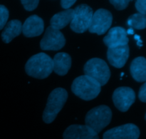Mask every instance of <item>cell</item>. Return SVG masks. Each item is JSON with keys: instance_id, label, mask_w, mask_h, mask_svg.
I'll use <instances>...</instances> for the list:
<instances>
[{"instance_id": "obj_16", "label": "cell", "mask_w": 146, "mask_h": 139, "mask_svg": "<svg viewBox=\"0 0 146 139\" xmlns=\"http://www.w3.org/2000/svg\"><path fill=\"white\" fill-rule=\"evenodd\" d=\"M22 32V24L18 19H13L4 26L1 33V39L6 44L11 42Z\"/></svg>"}, {"instance_id": "obj_4", "label": "cell", "mask_w": 146, "mask_h": 139, "mask_svg": "<svg viewBox=\"0 0 146 139\" xmlns=\"http://www.w3.org/2000/svg\"><path fill=\"white\" fill-rule=\"evenodd\" d=\"M112 119L111 108L105 105H101L90 110L85 118V125L99 134L105 128Z\"/></svg>"}, {"instance_id": "obj_25", "label": "cell", "mask_w": 146, "mask_h": 139, "mask_svg": "<svg viewBox=\"0 0 146 139\" xmlns=\"http://www.w3.org/2000/svg\"><path fill=\"white\" fill-rule=\"evenodd\" d=\"M76 3V0H61V6L65 10L69 9L71 7H72Z\"/></svg>"}, {"instance_id": "obj_7", "label": "cell", "mask_w": 146, "mask_h": 139, "mask_svg": "<svg viewBox=\"0 0 146 139\" xmlns=\"http://www.w3.org/2000/svg\"><path fill=\"white\" fill-rule=\"evenodd\" d=\"M113 15L111 11L105 9H99L94 13L88 31L91 34L102 35L112 25Z\"/></svg>"}, {"instance_id": "obj_21", "label": "cell", "mask_w": 146, "mask_h": 139, "mask_svg": "<svg viewBox=\"0 0 146 139\" xmlns=\"http://www.w3.org/2000/svg\"><path fill=\"white\" fill-rule=\"evenodd\" d=\"M21 3L27 11H34L38 5L39 1L38 0H21Z\"/></svg>"}, {"instance_id": "obj_3", "label": "cell", "mask_w": 146, "mask_h": 139, "mask_svg": "<svg viewBox=\"0 0 146 139\" xmlns=\"http://www.w3.org/2000/svg\"><path fill=\"white\" fill-rule=\"evenodd\" d=\"M68 98V93L63 88H56L49 94L46 108L43 113V121L51 124L56 118Z\"/></svg>"}, {"instance_id": "obj_26", "label": "cell", "mask_w": 146, "mask_h": 139, "mask_svg": "<svg viewBox=\"0 0 146 139\" xmlns=\"http://www.w3.org/2000/svg\"><path fill=\"white\" fill-rule=\"evenodd\" d=\"M126 33H127V34H134V31H133V29L132 28H131V29H129L128 30V31H126Z\"/></svg>"}, {"instance_id": "obj_8", "label": "cell", "mask_w": 146, "mask_h": 139, "mask_svg": "<svg viewBox=\"0 0 146 139\" xmlns=\"http://www.w3.org/2000/svg\"><path fill=\"white\" fill-rule=\"evenodd\" d=\"M66 39L60 30L56 29L51 26L46 29L44 35L40 41V47L42 50L58 51L65 46Z\"/></svg>"}, {"instance_id": "obj_10", "label": "cell", "mask_w": 146, "mask_h": 139, "mask_svg": "<svg viewBox=\"0 0 146 139\" xmlns=\"http://www.w3.org/2000/svg\"><path fill=\"white\" fill-rule=\"evenodd\" d=\"M139 136V128L135 124H126L106 131L103 139H138Z\"/></svg>"}, {"instance_id": "obj_18", "label": "cell", "mask_w": 146, "mask_h": 139, "mask_svg": "<svg viewBox=\"0 0 146 139\" xmlns=\"http://www.w3.org/2000/svg\"><path fill=\"white\" fill-rule=\"evenodd\" d=\"M74 15V9H66L54 14L51 17L50 20L51 27L56 29H62L64 27H66L69 23H71V20Z\"/></svg>"}, {"instance_id": "obj_5", "label": "cell", "mask_w": 146, "mask_h": 139, "mask_svg": "<svg viewBox=\"0 0 146 139\" xmlns=\"http://www.w3.org/2000/svg\"><path fill=\"white\" fill-rule=\"evenodd\" d=\"M84 75L91 77L102 86L106 85L111 77V71L105 61L99 58L88 60L84 67Z\"/></svg>"}, {"instance_id": "obj_15", "label": "cell", "mask_w": 146, "mask_h": 139, "mask_svg": "<svg viewBox=\"0 0 146 139\" xmlns=\"http://www.w3.org/2000/svg\"><path fill=\"white\" fill-rule=\"evenodd\" d=\"M53 71L59 76H64L71 67V58L65 52L58 53L53 59Z\"/></svg>"}, {"instance_id": "obj_13", "label": "cell", "mask_w": 146, "mask_h": 139, "mask_svg": "<svg viewBox=\"0 0 146 139\" xmlns=\"http://www.w3.org/2000/svg\"><path fill=\"white\" fill-rule=\"evenodd\" d=\"M129 46H120L115 48L108 49L107 51V59L110 64L115 68L121 69L125 66L129 58Z\"/></svg>"}, {"instance_id": "obj_23", "label": "cell", "mask_w": 146, "mask_h": 139, "mask_svg": "<svg viewBox=\"0 0 146 139\" xmlns=\"http://www.w3.org/2000/svg\"><path fill=\"white\" fill-rule=\"evenodd\" d=\"M146 1L145 0H138L135 1V8L139 11V14L145 15L146 14Z\"/></svg>"}, {"instance_id": "obj_9", "label": "cell", "mask_w": 146, "mask_h": 139, "mask_svg": "<svg viewBox=\"0 0 146 139\" xmlns=\"http://www.w3.org/2000/svg\"><path fill=\"white\" fill-rule=\"evenodd\" d=\"M112 98L114 105L119 111L126 112L135 101V91L129 87H119L114 91Z\"/></svg>"}, {"instance_id": "obj_14", "label": "cell", "mask_w": 146, "mask_h": 139, "mask_svg": "<svg viewBox=\"0 0 146 139\" xmlns=\"http://www.w3.org/2000/svg\"><path fill=\"white\" fill-rule=\"evenodd\" d=\"M44 29V20L37 15H31L26 19L22 25V33L26 37H38Z\"/></svg>"}, {"instance_id": "obj_27", "label": "cell", "mask_w": 146, "mask_h": 139, "mask_svg": "<svg viewBox=\"0 0 146 139\" xmlns=\"http://www.w3.org/2000/svg\"><path fill=\"white\" fill-rule=\"evenodd\" d=\"M134 39H136L138 41H140V40H141V37H140L139 35H137V34H136V35H135V37H134Z\"/></svg>"}, {"instance_id": "obj_1", "label": "cell", "mask_w": 146, "mask_h": 139, "mask_svg": "<svg viewBox=\"0 0 146 139\" xmlns=\"http://www.w3.org/2000/svg\"><path fill=\"white\" fill-rule=\"evenodd\" d=\"M26 73L38 79L47 78L53 71V60L45 53H38L32 56L25 65Z\"/></svg>"}, {"instance_id": "obj_22", "label": "cell", "mask_w": 146, "mask_h": 139, "mask_svg": "<svg viewBox=\"0 0 146 139\" xmlns=\"http://www.w3.org/2000/svg\"><path fill=\"white\" fill-rule=\"evenodd\" d=\"M130 1L128 0H111L110 3L118 11L124 10L128 7Z\"/></svg>"}, {"instance_id": "obj_19", "label": "cell", "mask_w": 146, "mask_h": 139, "mask_svg": "<svg viewBox=\"0 0 146 139\" xmlns=\"http://www.w3.org/2000/svg\"><path fill=\"white\" fill-rule=\"evenodd\" d=\"M127 24L132 29H144L146 27V17L145 15L137 13L132 14L128 18Z\"/></svg>"}, {"instance_id": "obj_12", "label": "cell", "mask_w": 146, "mask_h": 139, "mask_svg": "<svg viewBox=\"0 0 146 139\" xmlns=\"http://www.w3.org/2000/svg\"><path fill=\"white\" fill-rule=\"evenodd\" d=\"M104 42L108 49L115 48L120 46L127 45L129 39L127 37L125 29L121 27H113L104 38Z\"/></svg>"}, {"instance_id": "obj_24", "label": "cell", "mask_w": 146, "mask_h": 139, "mask_svg": "<svg viewBox=\"0 0 146 139\" xmlns=\"http://www.w3.org/2000/svg\"><path fill=\"white\" fill-rule=\"evenodd\" d=\"M138 97H139V99L141 100L142 102H146V83L143 84L142 86L140 88Z\"/></svg>"}, {"instance_id": "obj_20", "label": "cell", "mask_w": 146, "mask_h": 139, "mask_svg": "<svg viewBox=\"0 0 146 139\" xmlns=\"http://www.w3.org/2000/svg\"><path fill=\"white\" fill-rule=\"evenodd\" d=\"M9 10L4 5L0 4V30L4 29L9 19Z\"/></svg>"}, {"instance_id": "obj_2", "label": "cell", "mask_w": 146, "mask_h": 139, "mask_svg": "<svg viewBox=\"0 0 146 139\" xmlns=\"http://www.w3.org/2000/svg\"><path fill=\"white\" fill-rule=\"evenodd\" d=\"M71 91L81 99L91 101L96 98L101 93V86L92 78L83 75L74 80L71 85Z\"/></svg>"}, {"instance_id": "obj_17", "label": "cell", "mask_w": 146, "mask_h": 139, "mask_svg": "<svg viewBox=\"0 0 146 139\" xmlns=\"http://www.w3.org/2000/svg\"><path fill=\"white\" fill-rule=\"evenodd\" d=\"M130 71L134 80L138 82L146 81V59L145 57H139L133 60L130 66Z\"/></svg>"}, {"instance_id": "obj_6", "label": "cell", "mask_w": 146, "mask_h": 139, "mask_svg": "<svg viewBox=\"0 0 146 139\" xmlns=\"http://www.w3.org/2000/svg\"><path fill=\"white\" fill-rule=\"evenodd\" d=\"M74 10V15L70 28L74 32L82 34L89 28L94 11L91 7L85 4H80Z\"/></svg>"}, {"instance_id": "obj_11", "label": "cell", "mask_w": 146, "mask_h": 139, "mask_svg": "<svg viewBox=\"0 0 146 139\" xmlns=\"http://www.w3.org/2000/svg\"><path fill=\"white\" fill-rule=\"evenodd\" d=\"M64 139H99L97 133L86 125L69 126L63 134Z\"/></svg>"}]
</instances>
